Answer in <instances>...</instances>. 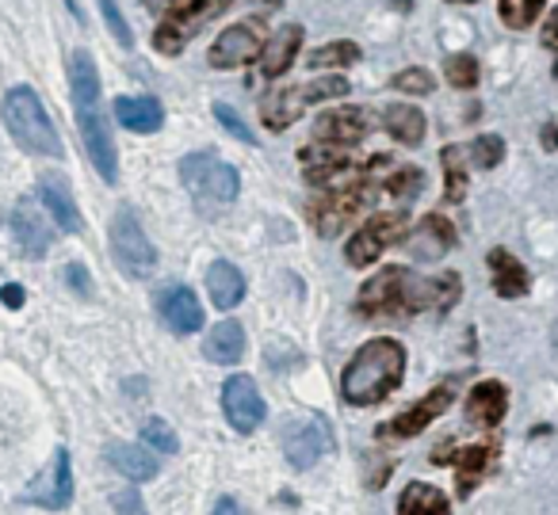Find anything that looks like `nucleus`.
<instances>
[{
    "mask_svg": "<svg viewBox=\"0 0 558 515\" xmlns=\"http://www.w3.org/2000/svg\"><path fill=\"white\" fill-rule=\"evenodd\" d=\"M459 302V275L448 271L440 279H417L405 268H383L372 275L356 294V309L367 321H405L425 309H440L448 314Z\"/></svg>",
    "mask_w": 558,
    "mask_h": 515,
    "instance_id": "nucleus-1",
    "label": "nucleus"
},
{
    "mask_svg": "<svg viewBox=\"0 0 558 515\" xmlns=\"http://www.w3.org/2000/svg\"><path fill=\"white\" fill-rule=\"evenodd\" d=\"M405 378V347L390 336H375L349 359L341 375V397L356 408L379 405L402 385Z\"/></svg>",
    "mask_w": 558,
    "mask_h": 515,
    "instance_id": "nucleus-2",
    "label": "nucleus"
},
{
    "mask_svg": "<svg viewBox=\"0 0 558 515\" xmlns=\"http://www.w3.org/2000/svg\"><path fill=\"white\" fill-rule=\"evenodd\" d=\"M0 115H4V126H9L12 142H16L24 154L62 157V138H58L54 123H50L47 108H43L35 88H27V85L9 88L4 103H0Z\"/></svg>",
    "mask_w": 558,
    "mask_h": 515,
    "instance_id": "nucleus-3",
    "label": "nucleus"
},
{
    "mask_svg": "<svg viewBox=\"0 0 558 515\" xmlns=\"http://www.w3.org/2000/svg\"><path fill=\"white\" fill-rule=\"evenodd\" d=\"M180 180H184L187 195L195 199L199 214L218 218V210L230 207L241 192V176L233 164H226L222 157H215L210 149H199V154H187L180 161Z\"/></svg>",
    "mask_w": 558,
    "mask_h": 515,
    "instance_id": "nucleus-4",
    "label": "nucleus"
},
{
    "mask_svg": "<svg viewBox=\"0 0 558 515\" xmlns=\"http://www.w3.org/2000/svg\"><path fill=\"white\" fill-rule=\"evenodd\" d=\"M344 93H349V81L344 77H314V81H306V85L271 88L260 100V123L268 126L271 134H283L306 108L337 100V96H344Z\"/></svg>",
    "mask_w": 558,
    "mask_h": 515,
    "instance_id": "nucleus-5",
    "label": "nucleus"
},
{
    "mask_svg": "<svg viewBox=\"0 0 558 515\" xmlns=\"http://www.w3.org/2000/svg\"><path fill=\"white\" fill-rule=\"evenodd\" d=\"M233 0H177L169 12H165L161 27L154 32V50L157 54H180L210 20H218Z\"/></svg>",
    "mask_w": 558,
    "mask_h": 515,
    "instance_id": "nucleus-6",
    "label": "nucleus"
},
{
    "mask_svg": "<svg viewBox=\"0 0 558 515\" xmlns=\"http://www.w3.org/2000/svg\"><path fill=\"white\" fill-rule=\"evenodd\" d=\"M405 233H410V214H405V210H379V214H372L349 237L344 260H349L352 268H372L387 248L402 245Z\"/></svg>",
    "mask_w": 558,
    "mask_h": 515,
    "instance_id": "nucleus-7",
    "label": "nucleus"
},
{
    "mask_svg": "<svg viewBox=\"0 0 558 515\" xmlns=\"http://www.w3.org/2000/svg\"><path fill=\"white\" fill-rule=\"evenodd\" d=\"M111 253L131 279H149L157 271V248L149 245L146 230H142L131 207H119L116 218H111Z\"/></svg>",
    "mask_w": 558,
    "mask_h": 515,
    "instance_id": "nucleus-8",
    "label": "nucleus"
},
{
    "mask_svg": "<svg viewBox=\"0 0 558 515\" xmlns=\"http://www.w3.org/2000/svg\"><path fill=\"white\" fill-rule=\"evenodd\" d=\"M375 192H379V184L356 180V184H341V187H333V192L318 195V203L311 207L314 230H318L322 237H337V233L349 225V218H356L360 210L375 199Z\"/></svg>",
    "mask_w": 558,
    "mask_h": 515,
    "instance_id": "nucleus-9",
    "label": "nucleus"
},
{
    "mask_svg": "<svg viewBox=\"0 0 558 515\" xmlns=\"http://www.w3.org/2000/svg\"><path fill=\"white\" fill-rule=\"evenodd\" d=\"M372 131H375L372 108H337V111H322L318 115V123H314V142L333 146V149H349V146H360Z\"/></svg>",
    "mask_w": 558,
    "mask_h": 515,
    "instance_id": "nucleus-10",
    "label": "nucleus"
},
{
    "mask_svg": "<svg viewBox=\"0 0 558 515\" xmlns=\"http://www.w3.org/2000/svg\"><path fill=\"white\" fill-rule=\"evenodd\" d=\"M24 500H27V504H35V507H47V512H62V507H70V500H73V462H70V451H65V446H58L54 458H50V466L43 469L32 485H27Z\"/></svg>",
    "mask_w": 558,
    "mask_h": 515,
    "instance_id": "nucleus-11",
    "label": "nucleus"
},
{
    "mask_svg": "<svg viewBox=\"0 0 558 515\" xmlns=\"http://www.w3.org/2000/svg\"><path fill=\"white\" fill-rule=\"evenodd\" d=\"M77 126H81V142H85V149H88V161L96 164L104 184H116L119 157H116V142H111L108 123H104V115H100V103H77Z\"/></svg>",
    "mask_w": 558,
    "mask_h": 515,
    "instance_id": "nucleus-12",
    "label": "nucleus"
},
{
    "mask_svg": "<svg viewBox=\"0 0 558 515\" xmlns=\"http://www.w3.org/2000/svg\"><path fill=\"white\" fill-rule=\"evenodd\" d=\"M222 413H226V420H230L233 431L248 436V431H256L264 424L268 405H264V397H260V390H256L253 378L233 375V378H226V385H222Z\"/></svg>",
    "mask_w": 558,
    "mask_h": 515,
    "instance_id": "nucleus-13",
    "label": "nucleus"
},
{
    "mask_svg": "<svg viewBox=\"0 0 558 515\" xmlns=\"http://www.w3.org/2000/svg\"><path fill=\"white\" fill-rule=\"evenodd\" d=\"M283 454L295 469H311L318 458L333 454V428L322 416H306V420H295L291 431L283 436Z\"/></svg>",
    "mask_w": 558,
    "mask_h": 515,
    "instance_id": "nucleus-14",
    "label": "nucleus"
},
{
    "mask_svg": "<svg viewBox=\"0 0 558 515\" xmlns=\"http://www.w3.org/2000/svg\"><path fill=\"white\" fill-rule=\"evenodd\" d=\"M448 408H451V385H436V390H428L417 405H410L405 413H398L395 420L379 424L375 436L379 439H413V436H421L436 416L448 413Z\"/></svg>",
    "mask_w": 558,
    "mask_h": 515,
    "instance_id": "nucleus-15",
    "label": "nucleus"
},
{
    "mask_svg": "<svg viewBox=\"0 0 558 515\" xmlns=\"http://www.w3.org/2000/svg\"><path fill=\"white\" fill-rule=\"evenodd\" d=\"M12 241H16L20 256L43 260V256L50 253V245H54V230H50L47 218H43L32 203H20V207L12 210Z\"/></svg>",
    "mask_w": 558,
    "mask_h": 515,
    "instance_id": "nucleus-16",
    "label": "nucleus"
},
{
    "mask_svg": "<svg viewBox=\"0 0 558 515\" xmlns=\"http://www.w3.org/2000/svg\"><path fill=\"white\" fill-rule=\"evenodd\" d=\"M260 35L253 32L248 24H233L226 27L222 35L215 39V47H210V58L207 62L215 65V70H238V65L253 62L256 54H260Z\"/></svg>",
    "mask_w": 558,
    "mask_h": 515,
    "instance_id": "nucleus-17",
    "label": "nucleus"
},
{
    "mask_svg": "<svg viewBox=\"0 0 558 515\" xmlns=\"http://www.w3.org/2000/svg\"><path fill=\"white\" fill-rule=\"evenodd\" d=\"M501 454V443L497 439H486V443H474V446H463L456 451V458H440V466H456V477H459V496H471L478 489V481L486 477V469L497 462Z\"/></svg>",
    "mask_w": 558,
    "mask_h": 515,
    "instance_id": "nucleus-18",
    "label": "nucleus"
},
{
    "mask_svg": "<svg viewBox=\"0 0 558 515\" xmlns=\"http://www.w3.org/2000/svg\"><path fill=\"white\" fill-rule=\"evenodd\" d=\"M405 248H413L417 260H440L444 253L456 248V225L444 214H425L417 230L405 233Z\"/></svg>",
    "mask_w": 558,
    "mask_h": 515,
    "instance_id": "nucleus-19",
    "label": "nucleus"
},
{
    "mask_svg": "<svg viewBox=\"0 0 558 515\" xmlns=\"http://www.w3.org/2000/svg\"><path fill=\"white\" fill-rule=\"evenodd\" d=\"M157 309H161V321L169 324L172 332H180V336L203 329V306H199V298H195V291H187V286H169V291L157 298Z\"/></svg>",
    "mask_w": 558,
    "mask_h": 515,
    "instance_id": "nucleus-20",
    "label": "nucleus"
},
{
    "mask_svg": "<svg viewBox=\"0 0 558 515\" xmlns=\"http://www.w3.org/2000/svg\"><path fill=\"white\" fill-rule=\"evenodd\" d=\"M299 47H303V27H299V24L279 27V32L260 47V73H264V77H268V81L283 77V73L295 65Z\"/></svg>",
    "mask_w": 558,
    "mask_h": 515,
    "instance_id": "nucleus-21",
    "label": "nucleus"
},
{
    "mask_svg": "<svg viewBox=\"0 0 558 515\" xmlns=\"http://www.w3.org/2000/svg\"><path fill=\"white\" fill-rule=\"evenodd\" d=\"M505 413H509V390L501 382H494V378L478 382L471 390V397H466V420L478 424V428H497L505 420Z\"/></svg>",
    "mask_w": 558,
    "mask_h": 515,
    "instance_id": "nucleus-22",
    "label": "nucleus"
},
{
    "mask_svg": "<svg viewBox=\"0 0 558 515\" xmlns=\"http://www.w3.org/2000/svg\"><path fill=\"white\" fill-rule=\"evenodd\" d=\"M116 119L134 134H157L165 123V108L154 100V96H119Z\"/></svg>",
    "mask_w": 558,
    "mask_h": 515,
    "instance_id": "nucleus-23",
    "label": "nucleus"
},
{
    "mask_svg": "<svg viewBox=\"0 0 558 515\" xmlns=\"http://www.w3.org/2000/svg\"><path fill=\"white\" fill-rule=\"evenodd\" d=\"M486 263H489V271H494V291L501 294V298H524V294L532 291V275H527V268L512 253L494 248V253L486 256Z\"/></svg>",
    "mask_w": 558,
    "mask_h": 515,
    "instance_id": "nucleus-24",
    "label": "nucleus"
},
{
    "mask_svg": "<svg viewBox=\"0 0 558 515\" xmlns=\"http://www.w3.org/2000/svg\"><path fill=\"white\" fill-rule=\"evenodd\" d=\"M203 355L218 367H233L245 355V329L238 321H218L215 329L203 336Z\"/></svg>",
    "mask_w": 558,
    "mask_h": 515,
    "instance_id": "nucleus-25",
    "label": "nucleus"
},
{
    "mask_svg": "<svg viewBox=\"0 0 558 515\" xmlns=\"http://www.w3.org/2000/svg\"><path fill=\"white\" fill-rule=\"evenodd\" d=\"M108 462L119 469L123 477H131L134 485L142 481H154L161 474V462L154 458L149 446H134V443H111L108 446Z\"/></svg>",
    "mask_w": 558,
    "mask_h": 515,
    "instance_id": "nucleus-26",
    "label": "nucleus"
},
{
    "mask_svg": "<svg viewBox=\"0 0 558 515\" xmlns=\"http://www.w3.org/2000/svg\"><path fill=\"white\" fill-rule=\"evenodd\" d=\"M207 291H210V302L226 314V309L241 306V298H245V275L238 271V263L215 260L207 268Z\"/></svg>",
    "mask_w": 558,
    "mask_h": 515,
    "instance_id": "nucleus-27",
    "label": "nucleus"
},
{
    "mask_svg": "<svg viewBox=\"0 0 558 515\" xmlns=\"http://www.w3.org/2000/svg\"><path fill=\"white\" fill-rule=\"evenodd\" d=\"M398 515H448L451 504L436 485L428 481H410L402 492H398Z\"/></svg>",
    "mask_w": 558,
    "mask_h": 515,
    "instance_id": "nucleus-28",
    "label": "nucleus"
},
{
    "mask_svg": "<svg viewBox=\"0 0 558 515\" xmlns=\"http://www.w3.org/2000/svg\"><path fill=\"white\" fill-rule=\"evenodd\" d=\"M39 203L47 207V214L54 218L58 230L65 233H81V214H77V203H73V195L65 192L62 180H43L39 184Z\"/></svg>",
    "mask_w": 558,
    "mask_h": 515,
    "instance_id": "nucleus-29",
    "label": "nucleus"
},
{
    "mask_svg": "<svg viewBox=\"0 0 558 515\" xmlns=\"http://www.w3.org/2000/svg\"><path fill=\"white\" fill-rule=\"evenodd\" d=\"M383 126H387L390 138L402 142V146H421V142H425V115H421L417 108H410V103H390V108H383Z\"/></svg>",
    "mask_w": 558,
    "mask_h": 515,
    "instance_id": "nucleus-30",
    "label": "nucleus"
},
{
    "mask_svg": "<svg viewBox=\"0 0 558 515\" xmlns=\"http://www.w3.org/2000/svg\"><path fill=\"white\" fill-rule=\"evenodd\" d=\"M70 85H73V103H100V73L88 50H77L70 58Z\"/></svg>",
    "mask_w": 558,
    "mask_h": 515,
    "instance_id": "nucleus-31",
    "label": "nucleus"
},
{
    "mask_svg": "<svg viewBox=\"0 0 558 515\" xmlns=\"http://www.w3.org/2000/svg\"><path fill=\"white\" fill-rule=\"evenodd\" d=\"M440 164H444V195H448V203H463L466 199V154L459 146H444Z\"/></svg>",
    "mask_w": 558,
    "mask_h": 515,
    "instance_id": "nucleus-32",
    "label": "nucleus"
},
{
    "mask_svg": "<svg viewBox=\"0 0 558 515\" xmlns=\"http://www.w3.org/2000/svg\"><path fill=\"white\" fill-rule=\"evenodd\" d=\"M352 62H360V47L349 39H341V42H326V47H318L306 65H311V70H341V65H352Z\"/></svg>",
    "mask_w": 558,
    "mask_h": 515,
    "instance_id": "nucleus-33",
    "label": "nucleus"
},
{
    "mask_svg": "<svg viewBox=\"0 0 558 515\" xmlns=\"http://www.w3.org/2000/svg\"><path fill=\"white\" fill-rule=\"evenodd\" d=\"M497 12H501V24L512 32H527V27L539 20L543 0H497Z\"/></svg>",
    "mask_w": 558,
    "mask_h": 515,
    "instance_id": "nucleus-34",
    "label": "nucleus"
},
{
    "mask_svg": "<svg viewBox=\"0 0 558 515\" xmlns=\"http://www.w3.org/2000/svg\"><path fill=\"white\" fill-rule=\"evenodd\" d=\"M383 192L398 203H413L421 192H425V172L421 169H398L390 180H383Z\"/></svg>",
    "mask_w": 558,
    "mask_h": 515,
    "instance_id": "nucleus-35",
    "label": "nucleus"
},
{
    "mask_svg": "<svg viewBox=\"0 0 558 515\" xmlns=\"http://www.w3.org/2000/svg\"><path fill=\"white\" fill-rule=\"evenodd\" d=\"M142 443H146L149 451H157V454H177L180 451L177 431H172L161 416H149V420L142 424Z\"/></svg>",
    "mask_w": 558,
    "mask_h": 515,
    "instance_id": "nucleus-36",
    "label": "nucleus"
},
{
    "mask_svg": "<svg viewBox=\"0 0 558 515\" xmlns=\"http://www.w3.org/2000/svg\"><path fill=\"white\" fill-rule=\"evenodd\" d=\"M444 77H448L451 88H474L478 85V62L471 54H451L444 62Z\"/></svg>",
    "mask_w": 558,
    "mask_h": 515,
    "instance_id": "nucleus-37",
    "label": "nucleus"
},
{
    "mask_svg": "<svg viewBox=\"0 0 558 515\" xmlns=\"http://www.w3.org/2000/svg\"><path fill=\"white\" fill-rule=\"evenodd\" d=\"M501 157H505V142L497 134H478L471 142V164H478V169H497Z\"/></svg>",
    "mask_w": 558,
    "mask_h": 515,
    "instance_id": "nucleus-38",
    "label": "nucleus"
},
{
    "mask_svg": "<svg viewBox=\"0 0 558 515\" xmlns=\"http://www.w3.org/2000/svg\"><path fill=\"white\" fill-rule=\"evenodd\" d=\"M96 4H100L104 24H108V32L116 35L119 47H134V35H131V27H126V16H123V12H119L116 0H96Z\"/></svg>",
    "mask_w": 558,
    "mask_h": 515,
    "instance_id": "nucleus-39",
    "label": "nucleus"
},
{
    "mask_svg": "<svg viewBox=\"0 0 558 515\" xmlns=\"http://www.w3.org/2000/svg\"><path fill=\"white\" fill-rule=\"evenodd\" d=\"M390 88H395V93H410V96H428L433 93V77H428L425 70H402V73H395Z\"/></svg>",
    "mask_w": 558,
    "mask_h": 515,
    "instance_id": "nucleus-40",
    "label": "nucleus"
},
{
    "mask_svg": "<svg viewBox=\"0 0 558 515\" xmlns=\"http://www.w3.org/2000/svg\"><path fill=\"white\" fill-rule=\"evenodd\" d=\"M111 507H116V515H149L138 489H119L116 496H111Z\"/></svg>",
    "mask_w": 558,
    "mask_h": 515,
    "instance_id": "nucleus-41",
    "label": "nucleus"
},
{
    "mask_svg": "<svg viewBox=\"0 0 558 515\" xmlns=\"http://www.w3.org/2000/svg\"><path fill=\"white\" fill-rule=\"evenodd\" d=\"M215 119H218V123H222L226 131H230L238 142H253V131H248V126L241 123V115H238L233 108H226V103H215Z\"/></svg>",
    "mask_w": 558,
    "mask_h": 515,
    "instance_id": "nucleus-42",
    "label": "nucleus"
},
{
    "mask_svg": "<svg viewBox=\"0 0 558 515\" xmlns=\"http://www.w3.org/2000/svg\"><path fill=\"white\" fill-rule=\"evenodd\" d=\"M65 283H70L81 298H88V294H93V279H88V271L81 268V263H70V268H65Z\"/></svg>",
    "mask_w": 558,
    "mask_h": 515,
    "instance_id": "nucleus-43",
    "label": "nucleus"
},
{
    "mask_svg": "<svg viewBox=\"0 0 558 515\" xmlns=\"http://www.w3.org/2000/svg\"><path fill=\"white\" fill-rule=\"evenodd\" d=\"M24 298H27V294H24V286H20V283L0 286V302H4L9 309H20V306H24Z\"/></svg>",
    "mask_w": 558,
    "mask_h": 515,
    "instance_id": "nucleus-44",
    "label": "nucleus"
},
{
    "mask_svg": "<svg viewBox=\"0 0 558 515\" xmlns=\"http://www.w3.org/2000/svg\"><path fill=\"white\" fill-rule=\"evenodd\" d=\"M543 47L555 50V54H558V9L550 12L547 24H543Z\"/></svg>",
    "mask_w": 558,
    "mask_h": 515,
    "instance_id": "nucleus-45",
    "label": "nucleus"
},
{
    "mask_svg": "<svg viewBox=\"0 0 558 515\" xmlns=\"http://www.w3.org/2000/svg\"><path fill=\"white\" fill-rule=\"evenodd\" d=\"M210 515H245V512H241V504H238L233 496H222V500L215 504V512H210Z\"/></svg>",
    "mask_w": 558,
    "mask_h": 515,
    "instance_id": "nucleus-46",
    "label": "nucleus"
},
{
    "mask_svg": "<svg viewBox=\"0 0 558 515\" xmlns=\"http://www.w3.org/2000/svg\"><path fill=\"white\" fill-rule=\"evenodd\" d=\"M543 149H547V154H555L558 149V126L555 123L543 126Z\"/></svg>",
    "mask_w": 558,
    "mask_h": 515,
    "instance_id": "nucleus-47",
    "label": "nucleus"
},
{
    "mask_svg": "<svg viewBox=\"0 0 558 515\" xmlns=\"http://www.w3.org/2000/svg\"><path fill=\"white\" fill-rule=\"evenodd\" d=\"M172 4H177V0H149V9H154V12H161V9L169 12Z\"/></svg>",
    "mask_w": 558,
    "mask_h": 515,
    "instance_id": "nucleus-48",
    "label": "nucleus"
},
{
    "mask_svg": "<svg viewBox=\"0 0 558 515\" xmlns=\"http://www.w3.org/2000/svg\"><path fill=\"white\" fill-rule=\"evenodd\" d=\"M456 4H471V0H456Z\"/></svg>",
    "mask_w": 558,
    "mask_h": 515,
    "instance_id": "nucleus-49",
    "label": "nucleus"
},
{
    "mask_svg": "<svg viewBox=\"0 0 558 515\" xmlns=\"http://www.w3.org/2000/svg\"><path fill=\"white\" fill-rule=\"evenodd\" d=\"M555 81H558V62H555Z\"/></svg>",
    "mask_w": 558,
    "mask_h": 515,
    "instance_id": "nucleus-50",
    "label": "nucleus"
}]
</instances>
